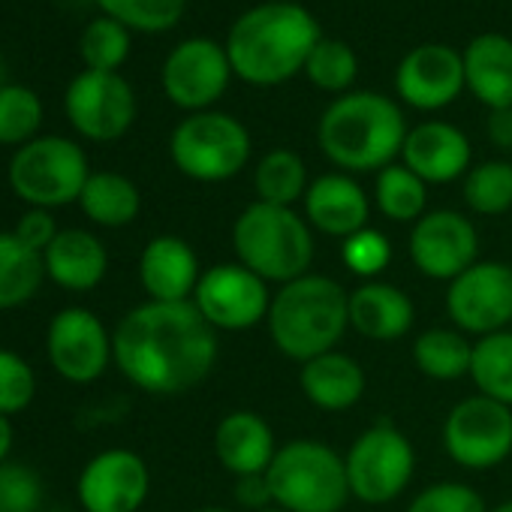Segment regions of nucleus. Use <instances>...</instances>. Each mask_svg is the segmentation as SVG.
Returning <instances> with one entry per match:
<instances>
[{
  "instance_id": "obj_36",
  "label": "nucleus",
  "mask_w": 512,
  "mask_h": 512,
  "mask_svg": "<svg viewBox=\"0 0 512 512\" xmlns=\"http://www.w3.org/2000/svg\"><path fill=\"white\" fill-rule=\"evenodd\" d=\"M305 76L311 85L329 94H350L356 76H359V61L356 52L341 43V40H320L305 64Z\"/></svg>"
},
{
  "instance_id": "obj_13",
  "label": "nucleus",
  "mask_w": 512,
  "mask_h": 512,
  "mask_svg": "<svg viewBox=\"0 0 512 512\" xmlns=\"http://www.w3.org/2000/svg\"><path fill=\"white\" fill-rule=\"evenodd\" d=\"M410 260L419 275L452 284L461 272L479 263V232L473 220L455 208L425 211L410 229Z\"/></svg>"
},
{
  "instance_id": "obj_5",
  "label": "nucleus",
  "mask_w": 512,
  "mask_h": 512,
  "mask_svg": "<svg viewBox=\"0 0 512 512\" xmlns=\"http://www.w3.org/2000/svg\"><path fill=\"white\" fill-rule=\"evenodd\" d=\"M232 250L235 263L260 275L269 287H284L311 275L317 244L305 214L253 199L232 223Z\"/></svg>"
},
{
  "instance_id": "obj_39",
  "label": "nucleus",
  "mask_w": 512,
  "mask_h": 512,
  "mask_svg": "<svg viewBox=\"0 0 512 512\" xmlns=\"http://www.w3.org/2000/svg\"><path fill=\"white\" fill-rule=\"evenodd\" d=\"M37 398V374L25 356L0 347V416H16Z\"/></svg>"
},
{
  "instance_id": "obj_31",
  "label": "nucleus",
  "mask_w": 512,
  "mask_h": 512,
  "mask_svg": "<svg viewBox=\"0 0 512 512\" xmlns=\"http://www.w3.org/2000/svg\"><path fill=\"white\" fill-rule=\"evenodd\" d=\"M479 395L512 407V332H494L473 341L470 374Z\"/></svg>"
},
{
  "instance_id": "obj_46",
  "label": "nucleus",
  "mask_w": 512,
  "mask_h": 512,
  "mask_svg": "<svg viewBox=\"0 0 512 512\" xmlns=\"http://www.w3.org/2000/svg\"><path fill=\"white\" fill-rule=\"evenodd\" d=\"M488 512H512V500H503V503H497V506H491Z\"/></svg>"
},
{
  "instance_id": "obj_19",
  "label": "nucleus",
  "mask_w": 512,
  "mask_h": 512,
  "mask_svg": "<svg viewBox=\"0 0 512 512\" xmlns=\"http://www.w3.org/2000/svg\"><path fill=\"white\" fill-rule=\"evenodd\" d=\"M470 139L449 121H422L407 130L401 163L425 184H452L470 172Z\"/></svg>"
},
{
  "instance_id": "obj_35",
  "label": "nucleus",
  "mask_w": 512,
  "mask_h": 512,
  "mask_svg": "<svg viewBox=\"0 0 512 512\" xmlns=\"http://www.w3.org/2000/svg\"><path fill=\"white\" fill-rule=\"evenodd\" d=\"M103 16L121 22L127 31L160 34L181 22L187 0H97Z\"/></svg>"
},
{
  "instance_id": "obj_33",
  "label": "nucleus",
  "mask_w": 512,
  "mask_h": 512,
  "mask_svg": "<svg viewBox=\"0 0 512 512\" xmlns=\"http://www.w3.org/2000/svg\"><path fill=\"white\" fill-rule=\"evenodd\" d=\"M464 205L482 217H500L512 211V160L476 163L461 181Z\"/></svg>"
},
{
  "instance_id": "obj_8",
  "label": "nucleus",
  "mask_w": 512,
  "mask_h": 512,
  "mask_svg": "<svg viewBox=\"0 0 512 512\" xmlns=\"http://www.w3.org/2000/svg\"><path fill=\"white\" fill-rule=\"evenodd\" d=\"M91 178L85 151L64 136H37L10 160V187L31 208H61L79 202Z\"/></svg>"
},
{
  "instance_id": "obj_11",
  "label": "nucleus",
  "mask_w": 512,
  "mask_h": 512,
  "mask_svg": "<svg viewBox=\"0 0 512 512\" xmlns=\"http://www.w3.org/2000/svg\"><path fill=\"white\" fill-rule=\"evenodd\" d=\"M272 296L269 284L241 263H217L202 269L190 302L214 332H247L266 323Z\"/></svg>"
},
{
  "instance_id": "obj_45",
  "label": "nucleus",
  "mask_w": 512,
  "mask_h": 512,
  "mask_svg": "<svg viewBox=\"0 0 512 512\" xmlns=\"http://www.w3.org/2000/svg\"><path fill=\"white\" fill-rule=\"evenodd\" d=\"M13 443H16L13 419H10V416H0V464H7V461H10Z\"/></svg>"
},
{
  "instance_id": "obj_34",
  "label": "nucleus",
  "mask_w": 512,
  "mask_h": 512,
  "mask_svg": "<svg viewBox=\"0 0 512 512\" xmlns=\"http://www.w3.org/2000/svg\"><path fill=\"white\" fill-rule=\"evenodd\" d=\"M43 124V103L25 85L0 88V145H28Z\"/></svg>"
},
{
  "instance_id": "obj_3",
  "label": "nucleus",
  "mask_w": 512,
  "mask_h": 512,
  "mask_svg": "<svg viewBox=\"0 0 512 512\" xmlns=\"http://www.w3.org/2000/svg\"><path fill=\"white\" fill-rule=\"evenodd\" d=\"M407 121L395 100L377 91L341 94L317 124L323 154L344 172H380L401 157Z\"/></svg>"
},
{
  "instance_id": "obj_43",
  "label": "nucleus",
  "mask_w": 512,
  "mask_h": 512,
  "mask_svg": "<svg viewBox=\"0 0 512 512\" xmlns=\"http://www.w3.org/2000/svg\"><path fill=\"white\" fill-rule=\"evenodd\" d=\"M232 497H235V506L244 509V512H260V509H266V506H275V503H272V491H269L266 473L238 476L235 485H232Z\"/></svg>"
},
{
  "instance_id": "obj_49",
  "label": "nucleus",
  "mask_w": 512,
  "mask_h": 512,
  "mask_svg": "<svg viewBox=\"0 0 512 512\" xmlns=\"http://www.w3.org/2000/svg\"><path fill=\"white\" fill-rule=\"evenodd\" d=\"M0 88H4V82H0Z\"/></svg>"
},
{
  "instance_id": "obj_29",
  "label": "nucleus",
  "mask_w": 512,
  "mask_h": 512,
  "mask_svg": "<svg viewBox=\"0 0 512 512\" xmlns=\"http://www.w3.org/2000/svg\"><path fill=\"white\" fill-rule=\"evenodd\" d=\"M46 278L43 253L31 250L16 232H0V311L31 302Z\"/></svg>"
},
{
  "instance_id": "obj_9",
  "label": "nucleus",
  "mask_w": 512,
  "mask_h": 512,
  "mask_svg": "<svg viewBox=\"0 0 512 512\" xmlns=\"http://www.w3.org/2000/svg\"><path fill=\"white\" fill-rule=\"evenodd\" d=\"M344 467L350 494L362 503L383 506L407 491L416 473V452L398 425L377 422L350 443Z\"/></svg>"
},
{
  "instance_id": "obj_16",
  "label": "nucleus",
  "mask_w": 512,
  "mask_h": 512,
  "mask_svg": "<svg viewBox=\"0 0 512 512\" xmlns=\"http://www.w3.org/2000/svg\"><path fill=\"white\" fill-rule=\"evenodd\" d=\"M229 76H232V64L226 46L208 37H193L169 52L160 79L166 97L178 109L208 112V106H214L229 88Z\"/></svg>"
},
{
  "instance_id": "obj_4",
  "label": "nucleus",
  "mask_w": 512,
  "mask_h": 512,
  "mask_svg": "<svg viewBox=\"0 0 512 512\" xmlns=\"http://www.w3.org/2000/svg\"><path fill=\"white\" fill-rule=\"evenodd\" d=\"M347 299L350 290L317 272L278 287L266 317L272 344L299 365L338 350L350 329Z\"/></svg>"
},
{
  "instance_id": "obj_6",
  "label": "nucleus",
  "mask_w": 512,
  "mask_h": 512,
  "mask_svg": "<svg viewBox=\"0 0 512 512\" xmlns=\"http://www.w3.org/2000/svg\"><path fill=\"white\" fill-rule=\"evenodd\" d=\"M266 479L272 503L287 512H341L353 497L344 455L311 437L278 446Z\"/></svg>"
},
{
  "instance_id": "obj_10",
  "label": "nucleus",
  "mask_w": 512,
  "mask_h": 512,
  "mask_svg": "<svg viewBox=\"0 0 512 512\" xmlns=\"http://www.w3.org/2000/svg\"><path fill=\"white\" fill-rule=\"evenodd\" d=\"M443 449L464 470H491L512 455V407L485 395L461 398L443 419Z\"/></svg>"
},
{
  "instance_id": "obj_21",
  "label": "nucleus",
  "mask_w": 512,
  "mask_h": 512,
  "mask_svg": "<svg viewBox=\"0 0 512 512\" xmlns=\"http://www.w3.org/2000/svg\"><path fill=\"white\" fill-rule=\"evenodd\" d=\"M199 278V256L181 235H157L139 253V284L151 302H190Z\"/></svg>"
},
{
  "instance_id": "obj_20",
  "label": "nucleus",
  "mask_w": 512,
  "mask_h": 512,
  "mask_svg": "<svg viewBox=\"0 0 512 512\" xmlns=\"http://www.w3.org/2000/svg\"><path fill=\"white\" fill-rule=\"evenodd\" d=\"M302 205H305V220L311 223L314 232L341 241L365 229L371 217V199L365 187L347 172H329L314 178Z\"/></svg>"
},
{
  "instance_id": "obj_1",
  "label": "nucleus",
  "mask_w": 512,
  "mask_h": 512,
  "mask_svg": "<svg viewBox=\"0 0 512 512\" xmlns=\"http://www.w3.org/2000/svg\"><path fill=\"white\" fill-rule=\"evenodd\" d=\"M217 332L193 302H142L112 332L118 371L148 395H184L217 365Z\"/></svg>"
},
{
  "instance_id": "obj_27",
  "label": "nucleus",
  "mask_w": 512,
  "mask_h": 512,
  "mask_svg": "<svg viewBox=\"0 0 512 512\" xmlns=\"http://www.w3.org/2000/svg\"><path fill=\"white\" fill-rule=\"evenodd\" d=\"M79 208L91 223L106 229H121L139 217L142 193L121 172H91V178L82 187Z\"/></svg>"
},
{
  "instance_id": "obj_38",
  "label": "nucleus",
  "mask_w": 512,
  "mask_h": 512,
  "mask_svg": "<svg viewBox=\"0 0 512 512\" xmlns=\"http://www.w3.org/2000/svg\"><path fill=\"white\" fill-rule=\"evenodd\" d=\"M341 263L350 275L362 281H380V275L392 263V244L380 229L365 226L341 241Z\"/></svg>"
},
{
  "instance_id": "obj_25",
  "label": "nucleus",
  "mask_w": 512,
  "mask_h": 512,
  "mask_svg": "<svg viewBox=\"0 0 512 512\" xmlns=\"http://www.w3.org/2000/svg\"><path fill=\"white\" fill-rule=\"evenodd\" d=\"M299 386H302V395L317 410L344 413L362 401L368 380H365L362 365L350 353L332 350L299 368Z\"/></svg>"
},
{
  "instance_id": "obj_30",
  "label": "nucleus",
  "mask_w": 512,
  "mask_h": 512,
  "mask_svg": "<svg viewBox=\"0 0 512 512\" xmlns=\"http://www.w3.org/2000/svg\"><path fill=\"white\" fill-rule=\"evenodd\" d=\"M308 187H311L308 166L290 148H275L260 163H256L253 190H256V199H260V202L293 208L299 199H305Z\"/></svg>"
},
{
  "instance_id": "obj_7",
  "label": "nucleus",
  "mask_w": 512,
  "mask_h": 512,
  "mask_svg": "<svg viewBox=\"0 0 512 512\" xmlns=\"http://www.w3.org/2000/svg\"><path fill=\"white\" fill-rule=\"evenodd\" d=\"M169 157L181 175L202 184H220L247 166L250 133L226 112H193L172 130Z\"/></svg>"
},
{
  "instance_id": "obj_17",
  "label": "nucleus",
  "mask_w": 512,
  "mask_h": 512,
  "mask_svg": "<svg viewBox=\"0 0 512 512\" xmlns=\"http://www.w3.org/2000/svg\"><path fill=\"white\" fill-rule=\"evenodd\" d=\"M151 491V473L133 449H103L79 473L76 494L85 512H139Z\"/></svg>"
},
{
  "instance_id": "obj_12",
  "label": "nucleus",
  "mask_w": 512,
  "mask_h": 512,
  "mask_svg": "<svg viewBox=\"0 0 512 512\" xmlns=\"http://www.w3.org/2000/svg\"><path fill=\"white\" fill-rule=\"evenodd\" d=\"M446 314L467 338L503 332L512 323V266L479 260L446 287Z\"/></svg>"
},
{
  "instance_id": "obj_26",
  "label": "nucleus",
  "mask_w": 512,
  "mask_h": 512,
  "mask_svg": "<svg viewBox=\"0 0 512 512\" xmlns=\"http://www.w3.org/2000/svg\"><path fill=\"white\" fill-rule=\"evenodd\" d=\"M464 85L488 109L512 106V40L479 34L464 49Z\"/></svg>"
},
{
  "instance_id": "obj_47",
  "label": "nucleus",
  "mask_w": 512,
  "mask_h": 512,
  "mask_svg": "<svg viewBox=\"0 0 512 512\" xmlns=\"http://www.w3.org/2000/svg\"><path fill=\"white\" fill-rule=\"evenodd\" d=\"M196 512H235V509H223V506H202Z\"/></svg>"
},
{
  "instance_id": "obj_42",
  "label": "nucleus",
  "mask_w": 512,
  "mask_h": 512,
  "mask_svg": "<svg viewBox=\"0 0 512 512\" xmlns=\"http://www.w3.org/2000/svg\"><path fill=\"white\" fill-rule=\"evenodd\" d=\"M31 250H37V253H46V247L58 238V223H55V217H52V211H46V208H28L22 217H19V223H16V229H13Z\"/></svg>"
},
{
  "instance_id": "obj_37",
  "label": "nucleus",
  "mask_w": 512,
  "mask_h": 512,
  "mask_svg": "<svg viewBox=\"0 0 512 512\" xmlns=\"http://www.w3.org/2000/svg\"><path fill=\"white\" fill-rule=\"evenodd\" d=\"M79 52H82V61L88 64V70L118 73V67L130 55V34L121 22L100 16L85 28V34L79 40Z\"/></svg>"
},
{
  "instance_id": "obj_41",
  "label": "nucleus",
  "mask_w": 512,
  "mask_h": 512,
  "mask_svg": "<svg viewBox=\"0 0 512 512\" xmlns=\"http://www.w3.org/2000/svg\"><path fill=\"white\" fill-rule=\"evenodd\" d=\"M407 512H488V506L476 488L446 479L422 488L410 500Z\"/></svg>"
},
{
  "instance_id": "obj_22",
  "label": "nucleus",
  "mask_w": 512,
  "mask_h": 512,
  "mask_svg": "<svg viewBox=\"0 0 512 512\" xmlns=\"http://www.w3.org/2000/svg\"><path fill=\"white\" fill-rule=\"evenodd\" d=\"M275 452V431L256 410H229L214 428V455L235 479L266 473L275 461Z\"/></svg>"
},
{
  "instance_id": "obj_15",
  "label": "nucleus",
  "mask_w": 512,
  "mask_h": 512,
  "mask_svg": "<svg viewBox=\"0 0 512 512\" xmlns=\"http://www.w3.org/2000/svg\"><path fill=\"white\" fill-rule=\"evenodd\" d=\"M52 368L70 383H94L115 362L106 323L88 308H61L46 335Z\"/></svg>"
},
{
  "instance_id": "obj_2",
  "label": "nucleus",
  "mask_w": 512,
  "mask_h": 512,
  "mask_svg": "<svg viewBox=\"0 0 512 512\" xmlns=\"http://www.w3.org/2000/svg\"><path fill=\"white\" fill-rule=\"evenodd\" d=\"M320 40V25L302 4L272 0L238 16L226 37V55L238 79L272 88L302 73Z\"/></svg>"
},
{
  "instance_id": "obj_23",
  "label": "nucleus",
  "mask_w": 512,
  "mask_h": 512,
  "mask_svg": "<svg viewBox=\"0 0 512 512\" xmlns=\"http://www.w3.org/2000/svg\"><path fill=\"white\" fill-rule=\"evenodd\" d=\"M347 308H350V329L377 344L401 341L416 320V308L410 296L386 281H362L356 290H350Z\"/></svg>"
},
{
  "instance_id": "obj_44",
  "label": "nucleus",
  "mask_w": 512,
  "mask_h": 512,
  "mask_svg": "<svg viewBox=\"0 0 512 512\" xmlns=\"http://www.w3.org/2000/svg\"><path fill=\"white\" fill-rule=\"evenodd\" d=\"M488 139L503 148V151H512V106L509 109H491L488 115Z\"/></svg>"
},
{
  "instance_id": "obj_24",
  "label": "nucleus",
  "mask_w": 512,
  "mask_h": 512,
  "mask_svg": "<svg viewBox=\"0 0 512 512\" xmlns=\"http://www.w3.org/2000/svg\"><path fill=\"white\" fill-rule=\"evenodd\" d=\"M46 278L70 293H88L109 272V250L88 229H61L43 253Z\"/></svg>"
},
{
  "instance_id": "obj_14",
  "label": "nucleus",
  "mask_w": 512,
  "mask_h": 512,
  "mask_svg": "<svg viewBox=\"0 0 512 512\" xmlns=\"http://www.w3.org/2000/svg\"><path fill=\"white\" fill-rule=\"evenodd\" d=\"M64 109L76 133L91 142H115L136 121V94L130 82L118 73L85 70L79 73L67 94Z\"/></svg>"
},
{
  "instance_id": "obj_32",
  "label": "nucleus",
  "mask_w": 512,
  "mask_h": 512,
  "mask_svg": "<svg viewBox=\"0 0 512 512\" xmlns=\"http://www.w3.org/2000/svg\"><path fill=\"white\" fill-rule=\"evenodd\" d=\"M374 205L392 223H416L428 205V184L413 175L404 163H392L377 172Z\"/></svg>"
},
{
  "instance_id": "obj_28",
  "label": "nucleus",
  "mask_w": 512,
  "mask_h": 512,
  "mask_svg": "<svg viewBox=\"0 0 512 512\" xmlns=\"http://www.w3.org/2000/svg\"><path fill=\"white\" fill-rule=\"evenodd\" d=\"M473 341L455 326H434L413 338V365L437 383H452L470 374Z\"/></svg>"
},
{
  "instance_id": "obj_18",
  "label": "nucleus",
  "mask_w": 512,
  "mask_h": 512,
  "mask_svg": "<svg viewBox=\"0 0 512 512\" xmlns=\"http://www.w3.org/2000/svg\"><path fill=\"white\" fill-rule=\"evenodd\" d=\"M398 97L419 109L437 112L446 109L467 85H464V58L443 43H425L407 52L395 70Z\"/></svg>"
},
{
  "instance_id": "obj_48",
  "label": "nucleus",
  "mask_w": 512,
  "mask_h": 512,
  "mask_svg": "<svg viewBox=\"0 0 512 512\" xmlns=\"http://www.w3.org/2000/svg\"><path fill=\"white\" fill-rule=\"evenodd\" d=\"M260 512H287V509H281V506H266V509H260Z\"/></svg>"
},
{
  "instance_id": "obj_40",
  "label": "nucleus",
  "mask_w": 512,
  "mask_h": 512,
  "mask_svg": "<svg viewBox=\"0 0 512 512\" xmlns=\"http://www.w3.org/2000/svg\"><path fill=\"white\" fill-rule=\"evenodd\" d=\"M43 503V479L28 464H0V512H37Z\"/></svg>"
}]
</instances>
